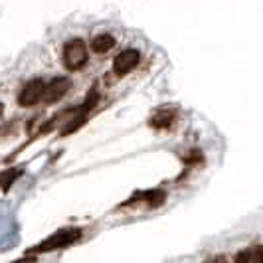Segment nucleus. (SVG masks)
Segmentation results:
<instances>
[{
	"label": "nucleus",
	"mask_w": 263,
	"mask_h": 263,
	"mask_svg": "<svg viewBox=\"0 0 263 263\" xmlns=\"http://www.w3.org/2000/svg\"><path fill=\"white\" fill-rule=\"evenodd\" d=\"M81 237V230L78 228H66V230H60L55 232L48 239H44L40 246H36L32 253H44V251H53V250H62V248H67L71 246L73 241H78Z\"/></svg>",
	"instance_id": "1"
},
{
	"label": "nucleus",
	"mask_w": 263,
	"mask_h": 263,
	"mask_svg": "<svg viewBox=\"0 0 263 263\" xmlns=\"http://www.w3.org/2000/svg\"><path fill=\"white\" fill-rule=\"evenodd\" d=\"M64 64L69 71H78L87 64V46L83 40H71L64 48Z\"/></svg>",
	"instance_id": "2"
},
{
	"label": "nucleus",
	"mask_w": 263,
	"mask_h": 263,
	"mask_svg": "<svg viewBox=\"0 0 263 263\" xmlns=\"http://www.w3.org/2000/svg\"><path fill=\"white\" fill-rule=\"evenodd\" d=\"M44 89H46V83L42 79H32L24 85V89L18 95V103L22 107H32L40 103L44 99Z\"/></svg>",
	"instance_id": "3"
},
{
	"label": "nucleus",
	"mask_w": 263,
	"mask_h": 263,
	"mask_svg": "<svg viewBox=\"0 0 263 263\" xmlns=\"http://www.w3.org/2000/svg\"><path fill=\"white\" fill-rule=\"evenodd\" d=\"M139 60H141V53L137 50H123L113 62L115 76H127L129 71H133L135 67L139 66Z\"/></svg>",
	"instance_id": "4"
},
{
	"label": "nucleus",
	"mask_w": 263,
	"mask_h": 263,
	"mask_svg": "<svg viewBox=\"0 0 263 263\" xmlns=\"http://www.w3.org/2000/svg\"><path fill=\"white\" fill-rule=\"evenodd\" d=\"M69 87H71V81H69L67 78L52 79L50 83H46L44 99H42V101H46L48 105H50V103H55V101H60V99L69 91Z\"/></svg>",
	"instance_id": "5"
},
{
	"label": "nucleus",
	"mask_w": 263,
	"mask_h": 263,
	"mask_svg": "<svg viewBox=\"0 0 263 263\" xmlns=\"http://www.w3.org/2000/svg\"><path fill=\"white\" fill-rule=\"evenodd\" d=\"M176 117V107H158L157 111L153 113V117H151V127H155V129H166V127H171L172 121Z\"/></svg>",
	"instance_id": "6"
},
{
	"label": "nucleus",
	"mask_w": 263,
	"mask_h": 263,
	"mask_svg": "<svg viewBox=\"0 0 263 263\" xmlns=\"http://www.w3.org/2000/svg\"><path fill=\"white\" fill-rule=\"evenodd\" d=\"M236 263H263V248L253 246L248 250H241L236 255Z\"/></svg>",
	"instance_id": "7"
},
{
	"label": "nucleus",
	"mask_w": 263,
	"mask_h": 263,
	"mask_svg": "<svg viewBox=\"0 0 263 263\" xmlns=\"http://www.w3.org/2000/svg\"><path fill=\"white\" fill-rule=\"evenodd\" d=\"M115 46V38L111 34H99L91 40V50L95 53H105Z\"/></svg>",
	"instance_id": "8"
},
{
	"label": "nucleus",
	"mask_w": 263,
	"mask_h": 263,
	"mask_svg": "<svg viewBox=\"0 0 263 263\" xmlns=\"http://www.w3.org/2000/svg\"><path fill=\"white\" fill-rule=\"evenodd\" d=\"M141 200H145L148 206H160L164 202L166 194L162 190H151V192H145V194H139Z\"/></svg>",
	"instance_id": "9"
},
{
	"label": "nucleus",
	"mask_w": 263,
	"mask_h": 263,
	"mask_svg": "<svg viewBox=\"0 0 263 263\" xmlns=\"http://www.w3.org/2000/svg\"><path fill=\"white\" fill-rule=\"evenodd\" d=\"M18 176H20V168L0 172V188H2V190H8V188H10V184H12Z\"/></svg>",
	"instance_id": "10"
},
{
	"label": "nucleus",
	"mask_w": 263,
	"mask_h": 263,
	"mask_svg": "<svg viewBox=\"0 0 263 263\" xmlns=\"http://www.w3.org/2000/svg\"><path fill=\"white\" fill-rule=\"evenodd\" d=\"M204 263H228V259L220 255V257H212V259H208V261H204Z\"/></svg>",
	"instance_id": "11"
},
{
	"label": "nucleus",
	"mask_w": 263,
	"mask_h": 263,
	"mask_svg": "<svg viewBox=\"0 0 263 263\" xmlns=\"http://www.w3.org/2000/svg\"><path fill=\"white\" fill-rule=\"evenodd\" d=\"M34 259L32 257H24V259H20V261H16V263H32Z\"/></svg>",
	"instance_id": "12"
},
{
	"label": "nucleus",
	"mask_w": 263,
	"mask_h": 263,
	"mask_svg": "<svg viewBox=\"0 0 263 263\" xmlns=\"http://www.w3.org/2000/svg\"><path fill=\"white\" fill-rule=\"evenodd\" d=\"M2 109H4V107H2V105H0V117H2Z\"/></svg>",
	"instance_id": "13"
}]
</instances>
